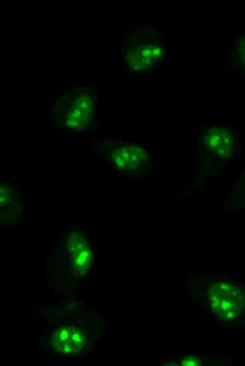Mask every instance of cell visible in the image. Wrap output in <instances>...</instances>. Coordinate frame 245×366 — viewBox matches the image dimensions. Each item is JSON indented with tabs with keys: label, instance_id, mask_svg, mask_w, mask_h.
<instances>
[{
	"label": "cell",
	"instance_id": "6da1fadb",
	"mask_svg": "<svg viewBox=\"0 0 245 366\" xmlns=\"http://www.w3.org/2000/svg\"><path fill=\"white\" fill-rule=\"evenodd\" d=\"M110 158L117 169L128 175L144 174L149 167V155L145 149L128 142L118 141L113 144Z\"/></svg>",
	"mask_w": 245,
	"mask_h": 366
},
{
	"label": "cell",
	"instance_id": "7a4b0ae2",
	"mask_svg": "<svg viewBox=\"0 0 245 366\" xmlns=\"http://www.w3.org/2000/svg\"><path fill=\"white\" fill-rule=\"evenodd\" d=\"M211 297L213 308L220 317L225 319L234 318L241 312L245 302L242 291L228 283L215 286Z\"/></svg>",
	"mask_w": 245,
	"mask_h": 366
},
{
	"label": "cell",
	"instance_id": "3957f363",
	"mask_svg": "<svg viewBox=\"0 0 245 366\" xmlns=\"http://www.w3.org/2000/svg\"><path fill=\"white\" fill-rule=\"evenodd\" d=\"M62 121L65 127L81 130L89 126L93 114L92 99L86 94L74 96L61 109Z\"/></svg>",
	"mask_w": 245,
	"mask_h": 366
},
{
	"label": "cell",
	"instance_id": "277c9868",
	"mask_svg": "<svg viewBox=\"0 0 245 366\" xmlns=\"http://www.w3.org/2000/svg\"><path fill=\"white\" fill-rule=\"evenodd\" d=\"M203 144L208 151L218 158L226 159L232 153L234 137L224 127H211L204 134Z\"/></svg>",
	"mask_w": 245,
	"mask_h": 366
},
{
	"label": "cell",
	"instance_id": "5b68a950",
	"mask_svg": "<svg viewBox=\"0 0 245 366\" xmlns=\"http://www.w3.org/2000/svg\"><path fill=\"white\" fill-rule=\"evenodd\" d=\"M51 342L60 353H78L84 348V337L81 331L73 326L61 327L53 334Z\"/></svg>",
	"mask_w": 245,
	"mask_h": 366
},
{
	"label": "cell",
	"instance_id": "8992f818",
	"mask_svg": "<svg viewBox=\"0 0 245 366\" xmlns=\"http://www.w3.org/2000/svg\"><path fill=\"white\" fill-rule=\"evenodd\" d=\"M67 249L72 255V264L76 271L83 272L91 265L92 251L85 239L77 232L70 233L66 239Z\"/></svg>",
	"mask_w": 245,
	"mask_h": 366
},
{
	"label": "cell",
	"instance_id": "52a82bcc",
	"mask_svg": "<svg viewBox=\"0 0 245 366\" xmlns=\"http://www.w3.org/2000/svg\"><path fill=\"white\" fill-rule=\"evenodd\" d=\"M162 49L156 45L145 44L135 48L128 56L130 65L134 69H146L162 56Z\"/></svg>",
	"mask_w": 245,
	"mask_h": 366
},
{
	"label": "cell",
	"instance_id": "ba28073f",
	"mask_svg": "<svg viewBox=\"0 0 245 366\" xmlns=\"http://www.w3.org/2000/svg\"><path fill=\"white\" fill-rule=\"evenodd\" d=\"M239 52L241 58L245 65V38L239 44Z\"/></svg>",
	"mask_w": 245,
	"mask_h": 366
},
{
	"label": "cell",
	"instance_id": "9c48e42d",
	"mask_svg": "<svg viewBox=\"0 0 245 366\" xmlns=\"http://www.w3.org/2000/svg\"><path fill=\"white\" fill-rule=\"evenodd\" d=\"M182 364L187 366H194L198 365L197 362L192 359H186L185 360L182 361Z\"/></svg>",
	"mask_w": 245,
	"mask_h": 366
}]
</instances>
